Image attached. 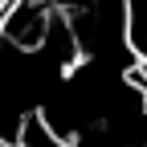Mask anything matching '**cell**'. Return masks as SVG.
<instances>
[{
    "label": "cell",
    "instance_id": "obj_1",
    "mask_svg": "<svg viewBox=\"0 0 147 147\" xmlns=\"http://www.w3.org/2000/svg\"><path fill=\"white\" fill-rule=\"evenodd\" d=\"M53 8L49 0H4L0 4V33H4V45L21 49V53H37L49 37L53 25Z\"/></svg>",
    "mask_w": 147,
    "mask_h": 147
}]
</instances>
